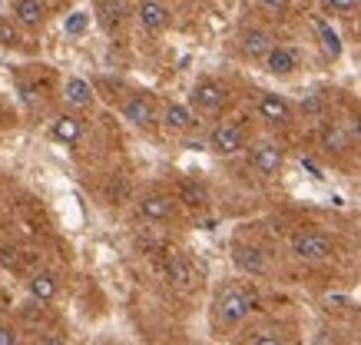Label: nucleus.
Instances as JSON below:
<instances>
[{"mask_svg": "<svg viewBox=\"0 0 361 345\" xmlns=\"http://www.w3.org/2000/svg\"><path fill=\"white\" fill-rule=\"evenodd\" d=\"M252 296L245 289H226L216 299V309H212V325L216 329H235V325L252 312Z\"/></svg>", "mask_w": 361, "mask_h": 345, "instance_id": "1", "label": "nucleus"}, {"mask_svg": "<svg viewBox=\"0 0 361 345\" xmlns=\"http://www.w3.org/2000/svg\"><path fill=\"white\" fill-rule=\"evenodd\" d=\"M292 253H295L302 262H322V259L331 256V243L325 233H302V236H295Z\"/></svg>", "mask_w": 361, "mask_h": 345, "instance_id": "3", "label": "nucleus"}, {"mask_svg": "<svg viewBox=\"0 0 361 345\" xmlns=\"http://www.w3.org/2000/svg\"><path fill=\"white\" fill-rule=\"evenodd\" d=\"M265 11H272V13H282V11H288L292 7V0H259Z\"/></svg>", "mask_w": 361, "mask_h": 345, "instance_id": "26", "label": "nucleus"}, {"mask_svg": "<svg viewBox=\"0 0 361 345\" xmlns=\"http://www.w3.org/2000/svg\"><path fill=\"white\" fill-rule=\"evenodd\" d=\"M0 47H20V30L11 17H0Z\"/></svg>", "mask_w": 361, "mask_h": 345, "instance_id": "22", "label": "nucleus"}, {"mask_svg": "<svg viewBox=\"0 0 361 345\" xmlns=\"http://www.w3.org/2000/svg\"><path fill=\"white\" fill-rule=\"evenodd\" d=\"M140 212L146 219H153V223H163L173 216V200H166V196H146L140 202Z\"/></svg>", "mask_w": 361, "mask_h": 345, "instance_id": "17", "label": "nucleus"}, {"mask_svg": "<svg viewBox=\"0 0 361 345\" xmlns=\"http://www.w3.org/2000/svg\"><path fill=\"white\" fill-rule=\"evenodd\" d=\"M163 123L166 130H173V133H186V130L196 126V113L189 110L186 103H169L163 110Z\"/></svg>", "mask_w": 361, "mask_h": 345, "instance_id": "11", "label": "nucleus"}, {"mask_svg": "<svg viewBox=\"0 0 361 345\" xmlns=\"http://www.w3.org/2000/svg\"><path fill=\"white\" fill-rule=\"evenodd\" d=\"M265 70L272 73V77H292L298 70V54L292 47H272V54L265 56Z\"/></svg>", "mask_w": 361, "mask_h": 345, "instance_id": "8", "label": "nucleus"}, {"mask_svg": "<svg viewBox=\"0 0 361 345\" xmlns=\"http://www.w3.org/2000/svg\"><path fill=\"white\" fill-rule=\"evenodd\" d=\"M272 47H275V37L269 30H245L242 34V50L249 56H255V60H265L272 54Z\"/></svg>", "mask_w": 361, "mask_h": 345, "instance_id": "12", "label": "nucleus"}, {"mask_svg": "<svg viewBox=\"0 0 361 345\" xmlns=\"http://www.w3.org/2000/svg\"><path fill=\"white\" fill-rule=\"evenodd\" d=\"M232 259H235V266H239L242 272H252V276H262L265 272V253L255 249V246H235Z\"/></svg>", "mask_w": 361, "mask_h": 345, "instance_id": "13", "label": "nucleus"}, {"mask_svg": "<svg viewBox=\"0 0 361 345\" xmlns=\"http://www.w3.org/2000/svg\"><path fill=\"white\" fill-rule=\"evenodd\" d=\"M259 113L269 123H288L292 120V103L285 100L282 93H262L259 97Z\"/></svg>", "mask_w": 361, "mask_h": 345, "instance_id": "9", "label": "nucleus"}, {"mask_svg": "<svg viewBox=\"0 0 361 345\" xmlns=\"http://www.w3.org/2000/svg\"><path fill=\"white\" fill-rule=\"evenodd\" d=\"M242 146H245V133H242L239 123H219V126L209 133V150H216V153H222V156L239 153Z\"/></svg>", "mask_w": 361, "mask_h": 345, "instance_id": "4", "label": "nucleus"}, {"mask_svg": "<svg viewBox=\"0 0 361 345\" xmlns=\"http://www.w3.org/2000/svg\"><path fill=\"white\" fill-rule=\"evenodd\" d=\"M66 103L70 107H80V110H87V107H93V87H90L83 77H70L66 80Z\"/></svg>", "mask_w": 361, "mask_h": 345, "instance_id": "15", "label": "nucleus"}, {"mask_svg": "<svg viewBox=\"0 0 361 345\" xmlns=\"http://www.w3.org/2000/svg\"><path fill=\"white\" fill-rule=\"evenodd\" d=\"M325 4H329L335 13H348V11H355V7H358V0H325Z\"/></svg>", "mask_w": 361, "mask_h": 345, "instance_id": "25", "label": "nucleus"}, {"mask_svg": "<svg viewBox=\"0 0 361 345\" xmlns=\"http://www.w3.org/2000/svg\"><path fill=\"white\" fill-rule=\"evenodd\" d=\"M54 136L66 146H77L80 140H83V123H80L77 116H70V113H60L54 120Z\"/></svg>", "mask_w": 361, "mask_h": 345, "instance_id": "14", "label": "nucleus"}, {"mask_svg": "<svg viewBox=\"0 0 361 345\" xmlns=\"http://www.w3.org/2000/svg\"><path fill=\"white\" fill-rule=\"evenodd\" d=\"M56 292H60V286H56V276H50V272H37V276L30 279V296L40 302V305H44V302H54Z\"/></svg>", "mask_w": 361, "mask_h": 345, "instance_id": "16", "label": "nucleus"}, {"mask_svg": "<svg viewBox=\"0 0 361 345\" xmlns=\"http://www.w3.org/2000/svg\"><path fill=\"white\" fill-rule=\"evenodd\" d=\"M40 345H66V342H63V339H56V335H47Z\"/></svg>", "mask_w": 361, "mask_h": 345, "instance_id": "29", "label": "nucleus"}, {"mask_svg": "<svg viewBox=\"0 0 361 345\" xmlns=\"http://www.w3.org/2000/svg\"><path fill=\"white\" fill-rule=\"evenodd\" d=\"M315 27H318V37H322V47H325V54H329V56H341V40H338V34H335V30H331L325 20H318Z\"/></svg>", "mask_w": 361, "mask_h": 345, "instance_id": "20", "label": "nucleus"}, {"mask_svg": "<svg viewBox=\"0 0 361 345\" xmlns=\"http://www.w3.org/2000/svg\"><path fill=\"white\" fill-rule=\"evenodd\" d=\"M249 345H285V339H279V335H272V332H262V335H255Z\"/></svg>", "mask_w": 361, "mask_h": 345, "instance_id": "27", "label": "nucleus"}, {"mask_svg": "<svg viewBox=\"0 0 361 345\" xmlns=\"http://www.w3.org/2000/svg\"><path fill=\"white\" fill-rule=\"evenodd\" d=\"M159 4H169V0H159Z\"/></svg>", "mask_w": 361, "mask_h": 345, "instance_id": "31", "label": "nucleus"}, {"mask_svg": "<svg viewBox=\"0 0 361 345\" xmlns=\"http://www.w3.org/2000/svg\"><path fill=\"white\" fill-rule=\"evenodd\" d=\"M322 143L329 146V150H348V133L341 130L338 123H331V126H325V133H322Z\"/></svg>", "mask_w": 361, "mask_h": 345, "instance_id": "21", "label": "nucleus"}, {"mask_svg": "<svg viewBox=\"0 0 361 345\" xmlns=\"http://www.w3.org/2000/svg\"><path fill=\"white\" fill-rule=\"evenodd\" d=\"M252 167L259 169L262 176H279L285 167V153H282V146L279 143H255L252 146Z\"/></svg>", "mask_w": 361, "mask_h": 345, "instance_id": "5", "label": "nucleus"}, {"mask_svg": "<svg viewBox=\"0 0 361 345\" xmlns=\"http://www.w3.org/2000/svg\"><path fill=\"white\" fill-rule=\"evenodd\" d=\"M99 13H103V23L106 27H116L126 17V4L123 0H99Z\"/></svg>", "mask_w": 361, "mask_h": 345, "instance_id": "19", "label": "nucleus"}, {"mask_svg": "<svg viewBox=\"0 0 361 345\" xmlns=\"http://www.w3.org/2000/svg\"><path fill=\"white\" fill-rule=\"evenodd\" d=\"M355 136H358V140H361V116H358V120H355Z\"/></svg>", "mask_w": 361, "mask_h": 345, "instance_id": "30", "label": "nucleus"}, {"mask_svg": "<svg viewBox=\"0 0 361 345\" xmlns=\"http://www.w3.org/2000/svg\"><path fill=\"white\" fill-rule=\"evenodd\" d=\"M136 13H140L142 27H146V30H153V34H163L166 27H169V7L159 4V0H140Z\"/></svg>", "mask_w": 361, "mask_h": 345, "instance_id": "7", "label": "nucleus"}, {"mask_svg": "<svg viewBox=\"0 0 361 345\" xmlns=\"http://www.w3.org/2000/svg\"><path fill=\"white\" fill-rule=\"evenodd\" d=\"M192 107L199 113H206V116H216V113L226 107V87L216 83V80H199L196 87H192Z\"/></svg>", "mask_w": 361, "mask_h": 345, "instance_id": "2", "label": "nucleus"}, {"mask_svg": "<svg viewBox=\"0 0 361 345\" xmlns=\"http://www.w3.org/2000/svg\"><path fill=\"white\" fill-rule=\"evenodd\" d=\"M183 196H186V202H202V200H206L202 186H192V183H186V186H183Z\"/></svg>", "mask_w": 361, "mask_h": 345, "instance_id": "24", "label": "nucleus"}, {"mask_svg": "<svg viewBox=\"0 0 361 345\" xmlns=\"http://www.w3.org/2000/svg\"><path fill=\"white\" fill-rule=\"evenodd\" d=\"M0 345H17V332L11 325H0Z\"/></svg>", "mask_w": 361, "mask_h": 345, "instance_id": "28", "label": "nucleus"}, {"mask_svg": "<svg viewBox=\"0 0 361 345\" xmlns=\"http://www.w3.org/2000/svg\"><path fill=\"white\" fill-rule=\"evenodd\" d=\"M13 17H17V23L37 30L47 20V4L44 0H13Z\"/></svg>", "mask_w": 361, "mask_h": 345, "instance_id": "10", "label": "nucleus"}, {"mask_svg": "<svg viewBox=\"0 0 361 345\" xmlns=\"http://www.w3.org/2000/svg\"><path fill=\"white\" fill-rule=\"evenodd\" d=\"M166 276L173 279L176 286H192V266L183 256H176V253L166 259Z\"/></svg>", "mask_w": 361, "mask_h": 345, "instance_id": "18", "label": "nucleus"}, {"mask_svg": "<svg viewBox=\"0 0 361 345\" xmlns=\"http://www.w3.org/2000/svg\"><path fill=\"white\" fill-rule=\"evenodd\" d=\"M123 116H126L133 126L149 130V126L156 123V103H153V97H146V93H133L130 100L123 103Z\"/></svg>", "mask_w": 361, "mask_h": 345, "instance_id": "6", "label": "nucleus"}, {"mask_svg": "<svg viewBox=\"0 0 361 345\" xmlns=\"http://www.w3.org/2000/svg\"><path fill=\"white\" fill-rule=\"evenodd\" d=\"M87 23H90L87 13H70V20H66V30H70V34H83V30H87Z\"/></svg>", "mask_w": 361, "mask_h": 345, "instance_id": "23", "label": "nucleus"}]
</instances>
